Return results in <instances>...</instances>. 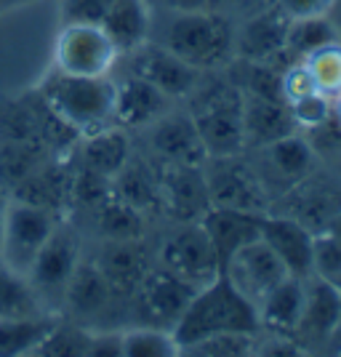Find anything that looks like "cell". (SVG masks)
<instances>
[{
    "label": "cell",
    "mask_w": 341,
    "mask_h": 357,
    "mask_svg": "<svg viewBox=\"0 0 341 357\" xmlns=\"http://www.w3.org/2000/svg\"><path fill=\"white\" fill-rule=\"evenodd\" d=\"M56 323H59V317H54L51 312L0 320V357L32 355L35 347L51 333V328Z\"/></svg>",
    "instance_id": "29"
},
{
    "label": "cell",
    "mask_w": 341,
    "mask_h": 357,
    "mask_svg": "<svg viewBox=\"0 0 341 357\" xmlns=\"http://www.w3.org/2000/svg\"><path fill=\"white\" fill-rule=\"evenodd\" d=\"M165 48L195 70L219 67L235 51L232 24L216 11H181L165 32Z\"/></svg>",
    "instance_id": "3"
},
{
    "label": "cell",
    "mask_w": 341,
    "mask_h": 357,
    "mask_svg": "<svg viewBox=\"0 0 341 357\" xmlns=\"http://www.w3.org/2000/svg\"><path fill=\"white\" fill-rule=\"evenodd\" d=\"M256 333H216L181 349V355H203V357H243L253 355Z\"/></svg>",
    "instance_id": "39"
},
{
    "label": "cell",
    "mask_w": 341,
    "mask_h": 357,
    "mask_svg": "<svg viewBox=\"0 0 341 357\" xmlns=\"http://www.w3.org/2000/svg\"><path fill=\"white\" fill-rule=\"evenodd\" d=\"M259 238L272 248V253L280 259V264L291 278L310 280L315 275V238L317 235L310 227L296 222L294 216L267 211L262 216Z\"/></svg>",
    "instance_id": "11"
},
{
    "label": "cell",
    "mask_w": 341,
    "mask_h": 357,
    "mask_svg": "<svg viewBox=\"0 0 341 357\" xmlns=\"http://www.w3.org/2000/svg\"><path fill=\"white\" fill-rule=\"evenodd\" d=\"M61 219L43 208H32L24 203L8 200L6 206V227H3V248L0 261L19 275H30L35 256L48 235L56 229Z\"/></svg>",
    "instance_id": "6"
},
{
    "label": "cell",
    "mask_w": 341,
    "mask_h": 357,
    "mask_svg": "<svg viewBox=\"0 0 341 357\" xmlns=\"http://www.w3.org/2000/svg\"><path fill=\"white\" fill-rule=\"evenodd\" d=\"M40 93L77 136L96 134L115 126V83L102 77H83L54 70L40 83Z\"/></svg>",
    "instance_id": "2"
},
{
    "label": "cell",
    "mask_w": 341,
    "mask_h": 357,
    "mask_svg": "<svg viewBox=\"0 0 341 357\" xmlns=\"http://www.w3.org/2000/svg\"><path fill=\"white\" fill-rule=\"evenodd\" d=\"M336 0H278V8L291 19L304 16H328Z\"/></svg>",
    "instance_id": "46"
},
{
    "label": "cell",
    "mask_w": 341,
    "mask_h": 357,
    "mask_svg": "<svg viewBox=\"0 0 341 357\" xmlns=\"http://www.w3.org/2000/svg\"><path fill=\"white\" fill-rule=\"evenodd\" d=\"M262 216L264 213H253V211H238V208H219L211 206L208 213L200 219L206 235L213 243V251L219 256V264H224L235 251L243 245H248L259 238L262 229Z\"/></svg>",
    "instance_id": "19"
},
{
    "label": "cell",
    "mask_w": 341,
    "mask_h": 357,
    "mask_svg": "<svg viewBox=\"0 0 341 357\" xmlns=\"http://www.w3.org/2000/svg\"><path fill=\"white\" fill-rule=\"evenodd\" d=\"M70 181H73V168L61 158H48L35 171H30L22 181H16L8 190V200L24 203L32 208H43L54 216H64L73 206L70 197Z\"/></svg>",
    "instance_id": "13"
},
{
    "label": "cell",
    "mask_w": 341,
    "mask_h": 357,
    "mask_svg": "<svg viewBox=\"0 0 341 357\" xmlns=\"http://www.w3.org/2000/svg\"><path fill=\"white\" fill-rule=\"evenodd\" d=\"M115 296L109 283L104 280L96 261H77L70 283L64 288V301L75 314H96Z\"/></svg>",
    "instance_id": "26"
},
{
    "label": "cell",
    "mask_w": 341,
    "mask_h": 357,
    "mask_svg": "<svg viewBox=\"0 0 341 357\" xmlns=\"http://www.w3.org/2000/svg\"><path fill=\"white\" fill-rule=\"evenodd\" d=\"M203 165H208L203 168V176H206L208 195H211V206L253 211V213L269 211V197L262 178L256 176V171H251L238 155L206 158Z\"/></svg>",
    "instance_id": "5"
},
{
    "label": "cell",
    "mask_w": 341,
    "mask_h": 357,
    "mask_svg": "<svg viewBox=\"0 0 341 357\" xmlns=\"http://www.w3.org/2000/svg\"><path fill=\"white\" fill-rule=\"evenodd\" d=\"M326 232H333V235H341V213L339 216H336V219H333V222L328 224V229Z\"/></svg>",
    "instance_id": "52"
},
{
    "label": "cell",
    "mask_w": 341,
    "mask_h": 357,
    "mask_svg": "<svg viewBox=\"0 0 341 357\" xmlns=\"http://www.w3.org/2000/svg\"><path fill=\"white\" fill-rule=\"evenodd\" d=\"M315 275L341 288V235L317 232L315 238Z\"/></svg>",
    "instance_id": "41"
},
{
    "label": "cell",
    "mask_w": 341,
    "mask_h": 357,
    "mask_svg": "<svg viewBox=\"0 0 341 357\" xmlns=\"http://www.w3.org/2000/svg\"><path fill=\"white\" fill-rule=\"evenodd\" d=\"M6 206H8V195L0 192V248H3V227H6Z\"/></svg>",
    "instance_id": "49"
},
{
    "label": "cell",
    "mask_w": 341,
    "mask_h": 357,
    "mask_svg": "<svg viewBox=\"0 0 341 357\" xmlns=\"http://www.w3.org/2000/svg\"><path fill=\"white\" fill-rule=\"evenodd\" d=\"M45 312V301L27 275H19L0 261V320L35 317Z\"/></svg>",
    "instance_id": "31"
},
{
    "label": "cell",
    "mask_w": 341,
    "mask_h": 357,
    "mask_svg": "<svg viewBox=\"0 0 341 357\" xmlns=\"http://www.w3.org/2000/svg\"><path fill=\"white\" fill-rule=\"evenodd\" d=\"M176 11H211L219 0H165Z\"/></svg>",
    "instance_id": "48"
},
{
    "label": "cell",
    "mask_w": 341,
    "mask_h": 357,
    "mask_svg": "<svg viewBox=\"0 0 341 357\" xmlns=\"http://www.w3.org/2000/svg\"><path fill=\"white\" fill-rule=\"evenodd\" d=\"M112 195H118L123 203L134 206L142 213H152L160 208V184L158 176L149 174L147 165L142 163H128L120 168L112 176Z\"/></svg>",
    "instance_id": "30"
},
{
    "label": "cell",
    "mask_w": 341,
    "mask_h": 357,
    "mask_svg": "<svg viewBox=\"0 0 341 357\" xmlns=\"http://www.w3.org/2000/svg\"><path fill=\"white\" fill-rule=\"evenodd\" d=\"M112 0H61L64 24H99Z\"/></svg>",
    "instance_id": "44"
},
{
    "label": "cell",
    "mask_w": 341,
    "mask_h": 357,
    "mask_svg": "<svg viewBox=\"0 0 341 357\" xmlns=\"http://www.w3.org/2000/svg\"><path fill=\"white\" fill-rule=\"evenodd\" d=\"M341 317V288L333 285L326 278L312 275L310 280H304V307H301V317L294 331L296 339L307 352L310 344H328L336 323Z\"/></svg>",
    "instance_id": "16"
},
{
    "label": "cell",
    "mask_w": 341,
    "mask_h": 357,
    "mask_svg": "<svg viewBox=\"0 0 341 357\" xmlns=\"http://www.w3.org/2000/svg\"><path fill=\"white\" fill-rule=\"evenodd\" d=\"M331 43H339V32L331 24L328 16H304L291 19L288 35H285V51H291L298 59H307L310 54L326 48Z\"/></svg>",
    "instance_id": "34"
},
{
    "label": "cell",
    "mask_w": 341,
    "mask_h": 357,
    "mask_svg": "<svg viewBox=\"0 0 341 357\" xmlns=\"http://www.w3.org/2000/svg\"><path fill=\"white\" fill-rule=\"evenodd\" d=\"M304 64H307L317 91H323L331 99L341 93V43H331L315 51L304 59Z\"/></svg>",
    "instance_id": "38"
},
{
    "label": "cell",
    "mask_w": 341,
    "mask_h": 357,
    "mask_svg": "<svg viewBox=\"0 0 341 357\" xmlns=\"http://www.w3.org/2000/svg\"><path fill=\"white\" fill-rule=\"evenodd\" d=\"M315 91H317V86L312 80L307 64H294L291 70L282 73V96H285V105L296 102L301 96H310Z\"/></svg>",
    "instance_id": "45"
},
{
    "label": "cell",
    "mask_w": 341,
    "mask_h": 357,
    "mask_svg": "<svg viewBox=\"0 0 341 357\" xmlns=\"http://www.w3.org/2000/svg\"><path fill=\"white\" fill-rule=\"evenodd\" d=\"M291 16H285L275 6L248 22L238 40V54L245 61H272L285 51V35H288Z\"/></svg>",
    "instance_id": "24"
},
{
    "label": "cell",
    "mask_w": 341,
    "mask_h": 357,
    "mask_svg": "<svg viewBox=\"0 0 341 357\" xmlns=\"http://www.w3.org/2000/svg\"><path fill=\"white\" fill-rule=\"evenodd\" d=\"M168 96L149 86L142 77H126L115 86V126L120 128H142L152 126L155 120L165 115Z\"/></svg>",
    "instance_id": "22"
},
{
    "label": "cell",
    "mask_w": 341,
    "mask_h": 357,
    "mask_svg": "<svg viewBox=\"0 0 341 357\" xmlns=\"http://www.w3.org/2000/svg\"><path fill=\"white\" fill-rule=\"evenodd\" d=\"M248 93L272 99V102H285L282 96V73H278L269 61H248Z\"/></svg>",
    "instance_id": "43"
},
{
    "label": "cell",
    "mask_w": 341,
    "mask_h": 357,
    "mask_svg": "<svg viewBox=\"0 0 341 357\" xmlns=\"http://www.w3.org/2000/svg\"><path fill=\"white\" fill-rule=\"evenodd\" d=\"M118 59L115 45L99 24H64L54 48L56 70L83 77H102Z\"/></svg>",
    "instance_id": "7"
},
{
    "label": "cell",
    "mask_w": 341,
    "mask_h": 357,
    "mask_svg": "<svg viewBox=\"0 0 341 357\" xmlns=\"http://www.w3.org/2000/svg\"><path fill=\"white\" fill-rule=\"evenodd\" d=\"M179 355V344L171 331L142 326L123 333V357H171Z\"/></svg>",
    "instance_id": "36"
},
{
    "label": "cell",
    "mask_w": 341,
    "mask_h": 357,
    "mask_svg": "<svg viewBox=\"0 0 341 357\" xmlns=\"http://www.w3.org/2000/svg\"><path fill=\"white\" fill-rule=\"evenodd\" d=\"M301 307H304V280L298 278H285L278 283L267 296L259 301L256 312H259V323L267 328L269 333H288L294 336L301 317Z\"/></svg>",
    "instance_id": "25"
},
{
    "label": "cell",
    "mask_w": 341,
    "mask_h": 357,
    "mask_svg": "<svg viewBox=\"0 0 341 357\" xmlns=\"http://www.w3.org/2000/svg\"><path fill=\"white\" fill-rule=\"evenodd\" d=\"M89 357H123V333H91Z\"/></svg>",
    "instance_id": "47"
},
{
    "label": "cell",
    "mask_w": 341,
    "mask_h": 357,
    "mask_svg": "<svg viewBox=\"0 0 341 357\" xmlns=\"http://www.w3.org/2000/svg\"><path fill=\"white\" fill-rule=\"evenodd\" d=\"M91 333L70 323H56L51 333L35 347V357H89Z\"/></svg>",
    "instance_id": "37"
},
{
    "label": "cell",
    "mask_w": 341,
    "mask_h": 357,
    "mask_svg": "<svg viewBox=\"0 0 341 357\" xmlns=\"http://www.w3.org/2000/svg\"><path fill=\"white\" fill-rule=\"evenodd\" d=\"M112 192V178L93 171L89 165H80L77 171L73 168V181H70V197L73 206H86L96 208L107 195Z\"/></svg>",
    "instance_id": "40"
},
{
    "label": "cell",
    "mask_w": 341,
    "mask_h": 357,
    "mask_svg": "<svg viewBox=\"0 0 341 357\" xmlns=\"http://www.w3.org/2000/svg\"><path fill=\"white\" fill-rule=\"evenodd\" d=\"M328 344H333V349H336V352H341V317H339L336 331H333V336H331V342H328Z\"/></svg>",
    "instance_id": "50"
},
{
    "label": "cell",
    "mask_w": 341,
    "mask_h": 357,
    "mask_svg": "<svg viewBox=\"0 0 341 357\" xmlns=\"http://www.w3.org/2000/svg\"><path fill=\"white\" fill-rule=\"evenodd\" d=\"M160 261H163V269L184 278L187 283L197 288L211 283L222 272L213 243L200 222H187L176 235L165 240L160 248Z\"/></svg>",
    "instance_id": "8"
},
{
    "label": "cell",
    "mask_w": 341,
    "mask_h": 357,
    "mask_svg": "<svg viewBox=\"0 0 341 357\" xmlns=\"http://www.w3.org/2000/svg\"><path fill=\"white\" fill-rule=\"evenodd\" d=\"M131 75L147 80L149 86H155L168 99H176V96H187L195 89L200 70L181 61L165 45L142 43L131 51Z\"/></svg>",
    "instance_id": "15"
},
{
    "label": "cell",
    "mask_w": 341,
    "mask_h": 357,
    "mask_svg": "<svg viewBox=\"0 0 341 357\" xmlns=\"http://www.w3.org/2000/svg\"><path fill=\"white\" fill-rule=\"evenodd\" d=\"M288 107H291V115H294L298 128L315 131L317 126H323V123L331 118V112H333V99L326 96L323 91H315L310 96H301L296 102H291Z\"/></svg>",
    "instance_id": "42"
},
{
    "label": "cell",
    "mask_w": 341,
    "mask_h": 357,
    "mask_svg": "<svg viewBox=\"0 0 341 357\" xmlns=\"http://www.w3.org/2000/svg\"><path fill=\"white\" fill-rule=\"evenodd\" d=\"M195 291L197 285L187 283L184 278H179L168 269H158V272L149 269V275L134 296L139 298V310L147 317L149 326L171 331L184 314V310L190 307Z\"/></svg>",
    "instance_id": "12"
},
{
    "label": "cell",
    "mask_w": 341,
    "mask_h": 357,
    "mask_svg": "<svg viewBox=\"0 0 341 357\" xmlns=\"http://www.w3.org/2000/svg\"><path fill=\"white\" fill-rule=\"evenodd\" d=\"M51 155L43 147H32V144H16L0 139V192L8 195V190L16 181L35 171L40 163H45Z\"/></svg>",
    "instance_id": "35"
},
{
    "label": "cell",
    "mask_w": 341,
    "mask_h": 357,
    "mask_svg": "<svg viewBox=\"0 0 341 357\" xmlns=\"http://www.w3.org/2000/svg\"><path fill=\"white\" fill-rule=\"evenodd\" d=\"M222 272L253 307H259V301L267 296L275 285L291 278L280 264V259L272 253V248L262 238H256L253 243L232 253L222 264Z\"/></svg>",
    "instance_id": "9"
},
{
    "label": "cell",
    "mask_w": 341,
    "mask_h": 357,
    "mask_svg": "<svg viewBox=\"0 0 341 357\" xmlns=\"http://www.w3.org/2000/svg\"><path fill=\"white\" fill-rule=\"evenodd\" d=\"M285 203L291 208L285 211V216H294L317 235V229L326 232L328 224L341 213V190L331 181L304 176L291 187Z\"/></svg>",
    "instance_id": "18"
},
{
    "label": "cell",
    "mask_w": 341,
    "mask_h": 357,
    "mask_svg": "<svg viewBox=\"0 0 341 357\" xmlns=\"http://www.w3.org/2000/svg\"><path fill=\"white\" fill-rule=\"evenodd\" d=\"M158 184H160V208H165L181 224L200 222L211 208L203 165L168 163V168L158 176Z\"/></svg>",
    "instance_id": "14"
},
{
    "label": "cell",
    "mask_w": 341,
    "mask_h": 357,
    "mask_svg": "<svg viewBox=\"0 0 341 357\" xmlns=\"http://www.w3.org/2000/svg\"><path fill=\"white\" fill-rule=\"evenodd\" d=\"M331 115L336 118V123H341V93L333 96V112H331Z\"/></svg>",
    "instance_id": "51"
},
{
    "label": "cell",
    "mask_w": 341,
    "mask_h": 357,
    "mask_svg": "<svg viewBox=\"0 0 341 357\" xmlns=\"http://www.w3.org/2000/svg\"><path fill=\"white\" fill-rule=\"evenodd\" d=\"M77 261H80L77 232L64 222H59L56 229L40 245L27 278H30V283L35 285V291L40 294L43 301L48 296H64V288L70 283Z\"/></svg>",
    "instance_id": "10"
},
{
    "label": "cell",
    "mask_w": 341,
    "mask_h": 357,
    "mask_svg": "<svg viewBox=\"0 0 341 357\" xmlns=\"http://www.w3.org/2000/svg\"><path fill=\"white\" fill-rule=\"evenodd\" d=\"M298 126L291 107L285 102H272L262 96H243V136H245V147H267L272 142H278L282 136L296 134Z\"/></svg>",
    "instance_id": "20"
},
{
    "label": "cell",
    "mask_w": 341,
    "mask_h": 357,
    "mask_svg": "<svg viewBox=\"0 0 341 357\" xmlns=\"http://www.w3.org/2000/svg\"><path fill=\"white\" fill-rule=\"evenodd\" d=\"M131 144H128V136L123 134L120 126H109L102 128L96 134L83 136V165H89L93 171H99L104 176H115L123 165L131 160Z\"/></svg>",
    "instance_id": "27"
},
{
    "label": "cell",
    "mask_w": 341,
    "mask_h": 357,
    "mask_svg": "<svg viewBox=\"0 0 341 357\" xmlns=\"http://www.w3.org/2000/svg\"><path fill=\"white\" fill-rule=\"evenodd\" d=\"M259 331L262 323L256 307L229 283L224 272L195 291L190 307L179 317L176 326L171 328L179 344V355L184 347L216 333H259Z\"/></svg>",
    "instance_id": "1"
},
{
    "label": "cell",
    "mask_w": 341,
    "mask_h": 357,
    "mask_svg": "<svg viewBox=\"0 0 341 357\" xmlns=\"http://www.w3.org/2000/svg\"><path fill=\"white\" fill-rule=\"evenodd\" d=\"M0 139L45 149L43 139H40V128H38V118H35V109H32L30 93L0 102ZM45 152H48V149H45ZM48 155H51V152H48ZM51 158H54V155H51Z\"/></svg>",
    "instance_id": "33"
},
{
    "label": "cell",
    "mask_w": 341,
    "mask_h": 357,
    "mask_svg": "<svg viewBox=\"0 0 341 357\" xmlns=\"http://www.w3.org/2000/svg\"><path fill=\"white\" fill-rule=\"evenodd\" d=\"M262 155H264L267 165L272 168V174L280 176L282 181H288L291 187L304 176H310L312 163H315L312 144L304 136H298V131L282 136V139L272 142L267 147H262Z\"/></svg>",
    "instance_id": "28"
},
{
    "label": "cell",
    "mask_w": 341,
    "mask_h": 357,
    "mask_svg": "<svg viewBox=\"0 0 341 357\" xmlns=\"http://www.w3.org/2000/svg\"><path fill=\"white\" fill-rule=\"evenodd\" d=\"M96 267L102 269L115 296H134L149 275V259L144 245L136 240H107Z\"/></svg>",
    "instance_id": "17"
},
{
    "label": "cell",
    "mask_w": 341,
    "mask_h": 357,
    "mask_svg": "<svg viewBox=\"0 0 341 357\" xmlns=\"http://www.w3.org/2000/svg\"><path fill=\"white\" fill-rule=\"evenodd\" d=\"M93 211L96 229L107 240H136L144 232V213L136 211L134 206L123 203L118 195H107Z\"/></svg>",
    "instance_id": "32"
},
{
    "label": "cell",
    "mask_w": 341,
    "mask_h": 357,
    "mask_svg": "<svg viewBox=\"0 0 341 357\" xmlns=\"http://www.w3.org/2000/svg\"><path fill=\"white\" fill-rule=\"evenodd\" d=\"M14 3H22V0H0V8H8V6H14Z\"/></svg>",
    "instance_id": "53"
},
{
    "label": "cell",
    "mask_w": 341,
    "mask_h": 357,
    "mask_svg": "<svg viewBox=\"0 0 341 357\" xmlns=\"http://www.w3.org/2000/svg\"><path fill=\"white\" fill-rule=\"evenodd\" d=\"M109 43L118 54H131L134 48L147 43L149 8L144 0H112L104 19L99 22Z\"/></svg>",
    "instance_id": "23"
},
{
    "label": "cell",
    "mask_w": 341,
    "mask_h": 357,
    "mask_svg": "<svg viewBox=\"0 0 341 357\" xmlns=\"http://www.w3.org/2000/svg\"><path fill=\"white\" fill-rule=\"evenodd\" d=\"M190 118L200 134L208 158H229L243 152V93L235 86L219 83L200 93Z\"/></svg>",
    "instance_id": "4"
},
{
    "label": "cell",
    "mask_w": 341,
    "mask_h": 357,
    "mask_svg": "<svg viewBox=\"0 0 341 357\" xmlns=\"http://www.w3.org/2000/svg\"><path fill=\"white\" fill-rule=\"evenodd\" d=\"M152 147L165 163L176 165H203L206 163V147L195 128L190 115H160L152 123Z\"/></svg>",
    "instance_id": "21"
}]
</instances>
